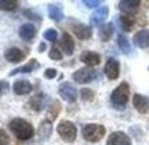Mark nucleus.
I'll use <instances>...</instances> for the list:
<instances>
[{"label":"nucleus","instance_id":"18","mask_svg":"<svg viewBox=\"0 0 149 145\" xmlns=\"http://www.w3.org/2000/svg\"><path fill=\"white\" fill-rule=\"evenodd\" d=\"M72 32H74V34H75L79 40H88V38H91L92 37L91 26H86V25H84V23H81V25H75V26L72 27Z\"/></svg>","mask_w":149,"mask_h":145},{"label":"nucleus","instance_id":"32","mask_svg":"<svg viewBox=\"0 0 149 145\" xmlns=\"http://www.w3.org/2000/svg\"><path fill=\"white\" fill-rule=\"evenodd\" d=\"M84 4H85L88 8H95V7H97V6L103 4V1H101V0H85Z\"/></svg>","mask_w":149,"mask_h":145},{"label":"nucleus","instance_id":"33","mask_svg":"<svg viewBox=\"0 0 149 145\" xmlns=\"http://www.w3.org/2000/svg\"><path fill=\"white\" fill-rule=\"evenodd\" d=\"M56 74H58V72H56L55 68H47L45 72H44V77L48 78V79H52V78L56 77Z\"/></svg>","mask_w":149,"mask_h":145},{"label":"nucleus","instance_id":"21","mask_svg":"<svg viewBox=\"0 0 149 145\" xmlns=\"http://www.w3.org/2000/svg\"><path fill=\"white\" fill-rule=\"evenodd\" d=\"M48 15H49L51 19L54 21H62L63 19V11H62V7L59 4H49L48 6Z\"/></svg>","mask_w":149,"mask_h":145},{"label":"nucleus","instance_id":"12","mask_svg":"<svg viewBox=\"0 0 149 145\" xmlns=\"http://www.w3.org/2000/svg\"><path fill=\"white\" fill-rule=\"evenodd\" d=\"M134 44L140 48H148L149 47V30L148 29H141L134 34Z\"/></svg>","mask_w":149,"mask_h":145},{"label":"nucleus","instance_id":"30","mask_svg":"<svg viewBox=\"0 0 149 145\" xmlns=\"http://www.w3.org/2000/svg\"><path fill=\"white\" fill-rule=\"evenodd\" d=\"M49 58L52 60H60L62 59V52L59 51V48H56V47H52L49 51Z\"/></svg>","mask_w":149,"mask_h":145},{"label":"nucleus","instance_id":"15","mask_svg":"<svg viewBox=\"0 0 149 145\" xmlns=\"http://www.w3.org/2000/svg\"><path fill=\"white\" fill-rule=\"evenodd\" d=\"M108 18V7L107 6H103L92 14L91 17V23L92 25H101V23Z\"/></svg>","mask_w":149,"mask_h":145},{"label":"nucleus","instance_id":"10","mask_svg":"<svg viewBox=\"0 0 149 145\" xmlns=\"http://www.w3.org/2000/svg\"><path fill=\"white\" fill-rule=\"evenodd\" d=\"M104 72L109 79H116L119 77V72H120V67H119V62L116 59H109L105 63L104 67Z\"/></svg>","mask_w":149,"mask_h":145},{"label":"nucleus","instance_id":"2","mask_svg":"<svg viewBox=\"0 0 149 145\" xmlns=\"http://www.w3.org/2000/svg\"><path fill=\"white\" fill-rule=\"evenodd\" d=\"M129 96H130V89L126 82H122L120 85H118L113 92L111 93V101L116 108H125L126 103L129 101Z\"/></svg>","mask_w":149,"mask_h":145},{"label":"nucleus","instance_id":"28","mask_svg":"<svg viewBox=\"0 0 149 145\" xmlns=\"http://www.w3.org/2000/svg\"><path fill=\"white\" fill-rule=\"evenodd\" d=\"M44 37H45V40L51 41V43H55L58 40V32L55 29H48V30L44 32Z\"/></svg>","mask_w":149,"mask_h":145},{"label":"nucleus","instance_id":"13","mask_svg":"<svg viewBox=\"0 0 149 145\" xmlns=\"http://www.w3.org/2000/svg\"><path fill=\"white\" fill-rule=\"evenodd\" d=\"M13 89L14 92L19 96H23V95H27V93H30L33 89L32 84L27 81V79H18V81L14 82L13 85Z\"/></svg>","mask_w":149,"mask_h":145},{"label":"nucleus","instance_id":"23","mask_svg":"<svg viewBox=\"0 0 149 145\" xmlns=\"http://www.w3.org/2000/svg\"><path fill=\"white\" fill-rule=\"evenodd\" d=\"M51 132H52V125H51V122L48 119L42 121V122L40 123V127H38V136L44 140V138H48V137H49Z\"/></svg>","mask_w":149,"mask_h":145},{"label":"nucleus","instance_id":"22","mask_svg":"<svg viewBox=\"0 0 149 145\" xmlns=\"http://www.w3.org/2000/svg\"><path fill=\"white\" fill-rule=\"evenodd\" d=\"M113 33V25L112 23H105V25H101L99 30V36L103 41H108L111 37H112Z\"/></svg>","mask_w":149,"mask_h":145},{"label":"nucleus","instance_id":"31","mask_svg":"<svg viewBox=\"0 0 149 145\" xmlns=\"http://www.w3.org/2000/svg\"><path fill=\"white\" fill-rule=\"evenodd\" d=\"M8 144H10V136L3 129H0V145H8Z\"/></svg>","mask_w":149,"mask_h":145},{"label":"nucleus","instance_id":"25","mask_svg":"<svg viewBox=\"0 0 149 145\" xmlns=\"http://www.w3.org/2000/svg\"><path fill=\"white\" fill-rule=\"evenodd\" d=\"M118 45H119V48H120L123 54H130V43H129L126 36H123V34L118 36Z\"/></svg>","mask_w":149,"mask_h":145},{"label":"nucleus","instance_id":"8","mask_svg":"<svg viewBox=\"0 0 149 145\" xmlns=\"http://www.w3.org/2000/svg\"><path fill=\"white\" fill-rule=\"evenodd\" d=\"M107 145H131V140L123 132H113L108 137Z\"/></svg>","mask_w":149,"mask_h":145},{"label":"nucleus","instance_id":"26","mask_svg":"<svg viewBox=\"0 0 149 145\" xmlns=\"http://www.w3.org/2000/svg\"><path fill=\"white\" fill-rule=\"evenodd\" d=\"M18 7V1L15 0H0V10L3 11H13Z\"/></svg>","mask_w":149,"mask_h":145},{"label":"nucleus","instance_id":"1","mask_svg":"<svg viewBox=\"0 0 149 145\" xmlns=\"http://www.w3.org/2000/svg\"><path fill=\"white\" fill-rule=\"evenodd\" d=\"M8 127L11 133L21 141H27L34 136V127L32 126L30 122H27L26 119L22 118L13 119V121H10Z\"/></svg>","mask_w":149,"mask_h":145},{"label":"nucleus","instance_id":"17","mask_svg":"<svg viewBox=\"0 0 149 145\" xmlns=\"http://www.w3.org/2000/svg\"><path fill=\"white\" fill-rule=\"evenodd\" d=\"M29 105H30V108L33 111H37V112L42 111L44 107H45V96H44V93H38V95L33 96L32 99L29 100Z\"/></svg>","mask_w":149,"mask_h":145},{"label":"nucleus","instance_id":"29","mask_svg":"<svg viewBox=\"0 0 149 145\" xmlns=\"http://www.w3.org/2000/svg\"><path fill=\"white\" fill-rule=\"evenodd\" d=\"M59 111H60V104H59V101H54L52 105H51L49 108V114H51V119H55L58 116Z\"/></svg>","mask_w":149,"mask_h":145},{"label":"nucleus","instance_id":"9","mask_svg":"<svg viewBox=\"0 0 149 145\" xmlns=\"http://www.w3.org/2000/svg\"><path fill=\"white\" fill-rule=\"evenodd\" d=\"M133 104H134L136 109L140 114H148L149 112V97H146V96L136 93L134 97H133Z\"/></svg>","mask_w":149,"mask_h":145},{"label":"nucleus","instance_id":"20","mask_svg":"<svg viewBox=\"0 0 149 145\" xmlns=\"http://www.w3.org/2000/svg\"><path fill=\"white\" fill-rule=\"evenodd\" d=\"M141 1L140 0H122L119 3V8L122 10L125 14H130L133 11H136L140 7Z\"/></svg>","mask_w":149,"mask_h":145},{"label":"nucleus","instance_id":"24","mask_svg":"<svg viewBox=\"0 0 149 145\" xmlns=\"http://www.w3.org/2000/svg\"><path fill=\"white\" fill-rule=\"evenodd\" d=\"M120 25H122L123 30L130 32L133 26H134V17L131 14H123L120 15Z\"/></svg>","mask_w":149,"mask_h":145},{"label":"nucleus","instance_id":"19","mask_svg":"<svg viewBox=\"0 0 149 145\" xmlns=\"http://www.w3.org/2000/svg\"><path fill=\"white\" fill-rule=\"evenodd\" d=\"M38 67H40V63H38L36 59H30L25 66L15 68V70H13V71H10L8 75L10 77H13V75H17V74H21V72H30V71H33V70H36V68H38Z\"/></svg>","mask_w":149,"mask_h":145},{"label":"nucleus","instance_id":"34","mask_svg":"<svg viewBox=\"0 0 149 145\" xmlns=\"http://www.w3.org/2000/svg\"><path fill=\"white\" fill-rule=\"evenodd\" d=\"M45 48H47V45L44 44V43H41L40 47H38V51H40V52H44V51H45Z\"/></svg>","mask_w":149,"mask_h":145},{"label":"nucleus","instance_id":"14","mask_svg":"<svg viewBox=\"0 0 149 145\" xmlns=\"http://www.w3.org/2000/svg\"><path fill=\"white\" fill-rule=\"evenodd\" d=\"M36 33H37V29L32 23H23L22 26L19 27V37L25 41H30L32 38H34Z\"/></svg>","mask_w":149,"mask_h":145},{"label":"nucleus","instance_id":"27","mask_svg":"<svg viewBox=\"0 0 149 145\" xmlns=\"http://www.w3.org/2000/svg\"><path fill=\"white\" fill-rule=\"evenodd\" d=\"M79 93H81V99L84 100V101H89V100H92L93 97H95V93H93V91L88 89V88H84V89H81V91H79Z\"/></svg>","mask_w":149,"mask_h":145},{"label":"nucleus","instance_id":"6","mask_svg":"<svg viewBox=\"0 0 149 145\" xmlns=\"http://www.w3.org/2000/svg\"><path fill=\"white\" fill-rule=\"evenodd\" d=\"M96 72L93 68L91 67H84V68H79L77 71L72 74V79L78 84H86V82H91L93 78H95Z\"/></svg>","mask_w":149,"mask_h":145},{"label":"nucleus","instance_id":"35","mask_svg":"<svg viewBox=\"0 0 149 145\" xmlns=\"http://www.w3.org/2000/svg\"><path fill=\"white\" fill-rule=\"evenodd\" d=\"M1 89H3V85H1V82H0V93H1Z\"/></svg>","mask_w":149,"mask_h":145},{"label":"nucleus","instance_id":"3","mask_svg":"<svg viewBox=\"0 0 149 145\" xmlns=\"http://www.w3.org/2000/svg\"><path fill=\"white\" fill-rule=\"evenodd\" d=\"M104 134H105V127L99 123H89L82 129V136L89 142H99Z\"/></svg>","mask_w":149,"mask_h":145},{"label":"nucleus","instance_id":"7","mask_svg":"<svg viewBox=\"0 0 149 145\" xmlns=\"http://www.w3.org/2000/svg\"><path fill=\"white\" fill-rule=\"evenodd\" d=\"M4 58L10 63H19L25 59V52L19 49L18 47H10L4 52Z\"/></svg>","mask_w":149,"mask_h":145},{"label":"nucleus","instance_id":"5","mask_svg":"<svg viewBox=\"0 0 149 145\" xmlns=\"http://www.w3.org/2000/svg\"><path fill=\"white\" fill-rule=\"evenodd\" d=\"M59 95L67 103H75L77 100V89L70 84V82H63L59 86Z\"/></svg>","mask_w":149,"mask_h":145},{"label":"nucleus","instance_id":"11","mask_svg":"<svg viewBox=\"0 0 149 145\" xmlns=\"http://www.w3.org/2000/svg\"><path fill=\"white\" fill-rule=\"evenodd\" d=\"M79 59H81L82 63L88 64L89 67L97 66V64H100V62H101L100 55L96 54V52H92V51H85V52H82L81 56H79Z\"/></svg>","mask_w":149,"mask_h":145},{"label":"nucleus","instance_id":"4","mask_svg":"<svg viewBox=\"0 0 149 145\" xmlns=\"http://www.w3.org/2000/svg\"><path fill=\"white\" fill-rule=\"evenodd\" d=\"M58 133L60 138L66 142H72L77 137V127L70 121H62L58 125Z\"/></svg>","mask_w":149,"mask_h":145},{"label":"nucleus","instance_id":"16","mask_svg":"<svg viewBox=\"0 0 149 145\" xmlns=\"http://www.w3.org/2000/svg\"><path fill=\"white\" fill-rule=\"evenodd\" d=\"M60 48H63L66 55H72V52H74L75 44H74L72 37L68 33H63V36L60 38Z\"/></svg>","mask_w":149,"mask_h":145}]
</instances>
